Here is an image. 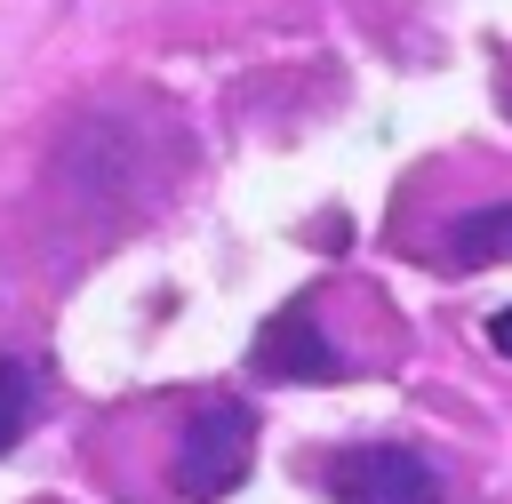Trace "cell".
<instances>
[{"mask_svg": "<svg viewBox=\"0 0 512 504\" xmlns=\"http://www.w3.org/2000/svg\"><path fill=\"white\" fill-rule=\"evenodd\" d=\"M248 456H256V408H248V400H224V392H208V400L192 408L184 440H176V464H168V480H176V496H184V504H216L224 488H240Z\"/></svg>", "mask_w": 512, "mask_h": 504, "instance_id": "obj_1", "label": "cell"}, {"mask_svg": "<svg viewBox=\"0 0 512 504\" xmlns=\"http://www.w3.org/2000/svg\"><path fill=\"white\" fill-rule=\"evenodd\" d=\"M320 488L336 504H440V464L408 440H360L320 464Z\"/></svg>", "mask_w": 512, "mask_h": 504, "instance_id": "obj_2", "label": "cell"}, {"mask_svg": "<svg viewBox=\"0 0 512 504\" xmlns=\"http://www.w3.org/2000/svg\"><path fill=\"white\" fill-rule=\"evenodd\" d=\"M248 360H256L264 376H288V384H312V376H344V352H336V336L320 328V312H312V304H288V312H272Z\"/></svg>", "mask_w": 512, "mask_h": 504, "instance_id": "obj_3", "label": "cell"}, {"mask_svg": "<svg viewBox=\"0 0 512 504\" xmlns=\"http://www.w3.org/2000/svg\"><path fill=\"white\" fill-rule=\"evenodd\" d=\"M448 264L480 272V264H512V200H480L448 224Z\"/></svg>", "mask_w": 512, "mask_h": 504, "instance_id": "obj_4", "label": "cell"}, {"mask_svg": "<svg viewBox=\"0 0 512 504\" xmlns=\"http://www.w3.org/2000/svg\"><path fill=\"white\" fill-rule=\"evenodd\" d=\"M32 400H40V384H32V368L16 360V352H0V456L32 432Z\"/></svg>", "mask_w": 512, "mask_h": 504, "instance_id": "obj_5", "label": "cell"}, {"mask_svg": "<svg viewBox=\"0 0 512 504\" xmlns=\"http://www.w3.org/2000/svg\"><path fill=\"white\" fill-rule=\"evenodd\" d=\"M488 344H496V352H504V360H512V304H504V312H496V320H488Z\"/></svg>", "mask_w": 512, "mask_h": 504, "instance_id": "obj_6", "label": "cell"}]
</instances>
